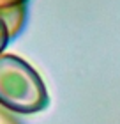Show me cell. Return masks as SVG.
<instances>
[{
	"label": "cell",
	"mask_w": 120,
	"mask_h": 124,
	"mask_svg": "<svg viewBox=\"0 0 120 124\" xmlns=\"http://www.w3.org/2000/svg\"><path fill=\"white\" fill-rule=\"evenodd\" d=\"M49 98L37 71L16 55H0V105L18 114H35Z\"/></svg>",
	"instance_id": "6da1fadb"
},
{
	"label": "cell",
	"mask_w": 120,
	"mask_h": 124,
	"mask_svg": "<svg viewBox=\"0 0 120 124\" xmlns=\"http://www.w3.org/2000/svg\"><path fill=\"white\" fill-rule=\"evenodd\" d=\"M25 14H27L25 5L14 7V9H7V11H2V13H0V21H4V25L7 27L11 39L16 37L21 32L23 23H25Z\"/></svg>",
	"instance_id": "7a4b0ae2"
},
{
	"label": "cell",
	"mask_w": 120,
	"mask_h": 124,
	"mask_svg": "<svg viewBox=\"0 0 120 124\" xmlns=\"http://www.w3.org/2000/svg\"><path fill=\"white\" fill-rule=\"evenodd\" d=\"M28 0H0V13L7 9H14V7H21L25 5Z\"/></svg>",
	"instance_id": "3957f363"
},
{
	"label": "cell",
	"mask_w": 120,
	"mask_h": 124,
	"mask_svg": "<svg viewBox=\"0 0 120 124\" xmlns=\"http://www.w3.org/2000/svg\"><path fill=\"white\" fill-rule=\"evenodd\" d=\"M9 39H11V36H9V30H7V27L4 25V21H0V55H2L4 48L7 46Z\"/></svg>",
	"instance_id": "277c9868"
},
{
	"label": "cell",
	"mask_w": 120,
	"mask_h": 124,
	"mask_svg": "<svg viewBox=\"0 0 120 124\" xmlns=\"http://www.w3.org/2000/svg\"><path fill=\"white\" fill-rule=\"evenodd\" d=\"M0 124H21L13 114H9V112L4 110V106L0 105Z\"/></svg>",
	"instance_id": "5b68a950"
}]
</instances>
